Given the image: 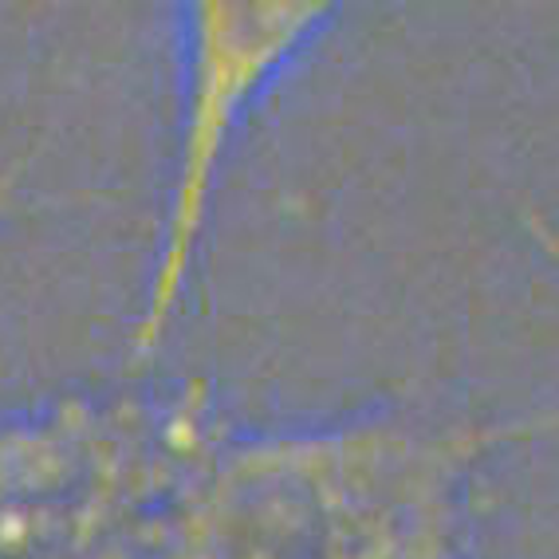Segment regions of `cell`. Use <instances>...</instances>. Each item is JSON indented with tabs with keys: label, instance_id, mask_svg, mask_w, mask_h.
I'll return each mask as SVG.
<instances>
[{
	"label": "cell",
	"instance_id": "cell-1",
	"mask_svg": "<svg viewBox=\"0 0 559 559\" xmlns=\"http://www.w3.org/2000/svg\"><path fill=\"white\" fill-rule=\"evenodd\" d=\"M497 421L367 418L240 441L186 524L193 559H457L465 480Z\"/></svg>",
	"mask_w": 559,
	"mask_h": 559
},
{
	"label": "cell",
	"instance_id": "cell-3",
	"mask_svg": "<svg viewBox=\"0 0 559 559\" xmlns=\"http://www.w3.org/2000/svg\"><path fill=\"white\" fill-rule=\"evenodd\" d=\"M524 229H528V233H532V240H536L539 249H544V257H551V260L559 264V225H556V221L544 217V213L524 210ZM551 433H559V402H556V406H539V409H532V414H520V418L497 421V438H500V445H509V441L551 438Z\"/></svg>",
	"mask_w": 559,
	"mask_h": 559
},
{
	"label": "cell",
	"instance_id": "cell-2",
	"mask_svg": "<svg viewBox=\"0 0 559 559\" xmlns=\"http://www.w3.org/2000/svg\"><path fill=\"white\" fill-rule=\"evenodd\" d=\"M331 4H186L178 9V115L166 201L142 304L134 367L158 359L190 296L233 146L292 63L335 24Z\"/></svg>",
	"mask_w": 559,
	"mask_h": 559
},
{
	"label": "cell",
	"instance_id": "cell-4",
	"mask_svg": "<svg viewBox=\"0 0 559 559\" xmlns=\"http://www.w3.org/2000/svg\"><path fill=\"white\" fill-rule=\"evenodd\" d=\"M21 174L24 166H9V170H0V217L16 205V198H21Z\"/></svg>",
	"mask_w": 559,
	"mask_h": 559
}]
</instances>
